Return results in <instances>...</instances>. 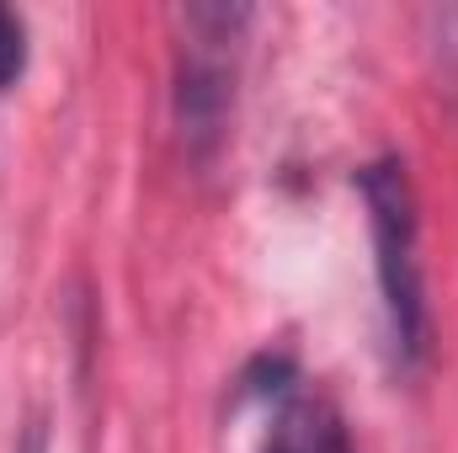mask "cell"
Returning a JSON list of instances; mask_svg holds the SVG:
<instances>
[{
	"label": "cell",
	"mask_w": 458,
	"mask_h": 453,
	"mask_svg": "<svg viewBox=\"0 0 458 453\" xmlns=\"http://www.w3.org/2000/svg\"><path fill=\"white\" fill-rule=\"evenodd\" d=\"M16 453H48V432H43V422H32V427L21 432V443H16Z\"/></svg>",
	"instance_id": "obj_5"
},
{
	"label": "cell",
	"mask_w": 458,
	"mask_h": 453,
	"mask_svg": "<svg viewBox=\"0 0 458 453\" xmlns=\"http://www.w3.org/2000/svg\"><path fill=\"white\" fill-rule=\"evenodd\" d=\"M357 198L368 209L373 240V278H378V310L384 341L400 373H416L432 357V304H427V272H421V219H416V187L400 155H378L357 171Z\"/></svg>",
	"instance_id": "obj_1"
},
{
	"label": "cell",
	"mask_w": 458,
	"mask_h": 453,
	"mask_svg": "<svg viewBox=\"0 0 458 453\" xmlns=\"http://www.w3.org/2000/svg\"><path fill=\"white\" fill-rule=\"evenodd\" d=\"M176 38V133L192 160H208L225 144L240 81V43L250 27L245 5H187Z\"/></svg>",
	"instance_id": "obj_2"
},
{
	"label": "cell",
	"mask_w": 458,
	"mask_h": 453,
	"mask_svg": "<svg viewBox=\"0 0 458 453\" xmlns=\"http://www.w3.org/2000/svg\"><path fill=\"white\" fill-rule=\"evenodd\" d=\"M27 75V21L0 5V91H11Z\"/></svg>",
	"instance_id": "obj_4"
},
{
	"label": "cell",
	"mask_w": 458,
	"mask_h": 453,
	"mask_svg": "<svg viewBox=\"0 0 458 453\" xmlns=\"http://www.w3.org/2000/svg\"><path fill=\"white\" fill-rule=\"evenodd\" d=\"M261 453H357L346 438L342 411L326 400V395H310V389H293L283 395L277 416H272V432Z\"/></svg>",
	"instance_id": "obj_3"
}]
</instances>
